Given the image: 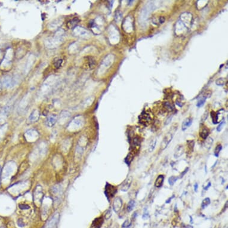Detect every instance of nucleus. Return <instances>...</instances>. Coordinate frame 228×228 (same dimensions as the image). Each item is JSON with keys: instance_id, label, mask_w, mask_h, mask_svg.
<instances>
[{"instance_id": "obj_1", "label": "nucleus", "mask_w": 228, "mask_h": 228, "mask_svg": "<svg viewBox=\"0 0 228 228\" xmlns=\"http://www.w3.org/2000/svg\"><path fill=\"white\" fill-rule=\"evenodd\" d=\"M84 123V121L83 117L81 116H78L77 117H75L72 121V122L69 125L68 128L70 130H75L77 129H79L83 126Z\"/></svg>"}, {"instance_id": "obj_2", "label": "nucleus", "mask_w": 228, "mask_h": 228, "mask_svg": "<svg viewBox=\"0 0 228 228\" xmlns=\"http://www.w3.org/2000/svg\"><path fill=\"white\" fill-rule=\"evenodd\" d=\"M63 39L54 36L52 38H49L45 40V46L49 49H54L58 47L63 42Z\"/></svg>"}, {"instance_id": "obj_3", "label": "nucleus", "mask_w": 228, "mask_h": 228, "mask_svg": "<svg viewBox=\"0 0 228 228\" xmlns=\"http://www.w3.org/2000/svg\"><path fill=\"white\" fill-rule=\"evenodd\" d=\"M117 192V188L115 186L112 185L111 184L106 183L105 185V190H104V194L106 197L108 199V201L110 200Z\"/></svg>"}, {"instance_id": "obj_4", "label": "nucleus", "mask_w": 228, "mask_h": 228, "mask_svg": "<svg viewBox=\"0 0 228 228\" xmlns=\"http://www.w3.org/2000/svg\"><path fill=\"white\" fill-rule=\"evenodd\" d=\"M74 34L76 36L82 38H89L90 36V32L80 26L75 27L74 29Z\"/></svg>"}, {"instance_id": "obj_5", "label": "nucleus", "mask_w": 228, "mask_h": 228, "mask_svg": "<svg viewBox=\"0 0 228 228\" xmlns=\"http://www.w3.org/2000/svg\"><path fill=\"white\" fill-rule=\"evenodd\" d=\"M114 61V56L113 55H109L104 58L100 66V70H99L100 73L102 71H104L109 68Z\"/></svg>"}, {"instance_id": "obj_6", "label": "nucleus", "mask_w": 228, "mask_h": 228, "mask_svg": "<svg viewBox=\"0 0 228 228\" xmlns=\"http://www.w3.org/2000/svg\"><path fill=\"white\" fill-rule=\"evenodd\" d=\"M174 134V132L169 131L168 133H167L165 135V136H164V138H163V141H162L161 143L160 148L162 150L166 149L168 145L169 144V143L172 140L173 138Z\"/></svg>"}, {"instance_id": "obj_7", "label": "nucleus", "mask_w": 228, "mask_h": 228, "mask_svg": "<svg viewBox=\"0 0 228 228\" xmlns=\"http://www.w3.org/2000/svg\"><path fill=\"white\" fill-rule=\"evenodd\" d=\"M192 16L189 13H184L181 15L180 20L183 23V24L186 27L187 29L189 28L192 24Z\"/></svg>"}, {"instance_id": "obj_8", "label": "nucleus", "mask_w": 228, "mask_h": 228, "mask_svg": "<svg viewBox=\"0 0 228 228\" xmlns=\"http://www.w3.org/2000/svg\"><path fill=\"white\" fill-rule=\"evenodd\" d=\"M16 83V80L15 78L10 77L9 75H6L3 79V86L6 88H11L15 86Z\"/></svg>"}, {"instance_id": "obj_9", "label": "nucleus", "mask_w": 228, "mask_h": 228, "mask_svg": "<svg viewBox=\"0 0 228 228\" xmlns=\"http://www.w3.org/2000/svg\"><path fill=\"white\" fill-rule=\"evenodd\" d=\"M123 29L127 33H130L133 30L132 19L130 16L126 17L123 23Z\"/></svg>"}, {"instance_id": "obj_10", "label": "nucleus", "mask_w": 228, "mask_h": 228, "mask_svg": "<svg viewBox=\"0 0 228 228\" xmlns=\"http://www.w3.org/2000/svg\"><path fill=\"white\" fill-rule=\"evenodd\" d=\"M133 177L131 176H129L125 178V180L121 184V191L123 192H127L129 189H130V186L131 185V183L133 182Z\"/></svg>"}, {"instance_id": "obj_11", "label": "nucleus", "mask_w": 228, "mask_h": 228, "mask_svg": "<svg viewBox=\"0 0 228 228\" xmlns=\"http://www.w3.org/2000/svg\"><path fill=\"white\" fill-rule=\"evenodd\" d=\"M123 203L121 198L119 197H117L114 199L113 203V209L115 213H118L121 210L123 207Z\"/></svg>"}, {"instance_id": "obj_12", "label": "nucleus", "mask_w": 228, "mask_h": 228, "mask_svg": "<svg viewBox=\"0 0 228 228\" xmlns=\"http://www.w3.org/2000/svg\"><path fill=\"white\" fill-rule=\"evenodd\" d=\"M224 114H225V110L224 109H221L218 110L215 115V119L214 121L213 122V124H216L222 122L224 117Z\"/></svg>"}, {"instance_id": "obj_13", "label": "nucleus", "mask_w": 228, "mask_h": 228, "mask_svg": "<svg viewBox=\"0 0 228 228\" xmlns=\"http://www.w3.org/2000/svg\"><path fill=\"white\" fill-rule=\"evenodd\" d=\"M57 120V117L56 115H51L49 117H47L45 121V124H46L47 126L49 127H52L56 123Z\"/></svg>"}, {"instance_id": "obj_14", "label": "nucleus", "mask_w": 228, "mask_h": 228, "mask_svg": "<svg viewBox=\"0 0 228 228\" xmlns=\"http://www.w3.org/2000/svg\"><path fill=\"white\" fill-rule=\"evenodd\" d=\"M184 151V147L182 144H179L176 146V149L174 150V157L175 158H178L180 157L183 154Z\"/></svg>"}, {"instance_id": "obj_15", "label": "nucleus", "mask_w": 228, "mask_h": 228, "mask_svg": "<svg viewBox=\"0 0 228 228\" xmlns=\"http://www.w3.org/2000/svg\"><path fill=\"white\" fill-rule=\"evenodd\" d=\"M164 181V176L163 174H160L157 177L155 182L154 185L156 188H161L163 185Z\"/></svg>"}, {"instance_id": "obj_16", "label": "nucleus", "mask_w": 228, "mask_h": 228, "mask_svg": "<svg viewBox=\"0 0 228 228\" xmlns=\"http://www.w3.org/2000/svg\"><path fill=\"white\" fill-rule=\"evenodd\" d=\"M40 117V112L39 110H37V109H35L34 110H33L32 112V113L30 114V116L29 117V119L30 121L32 122H35Z\"/></svg>"}, {"instance_id": "obj_17", "label": "nucleus", "mask_w": 228, "mask_h": 228, "mask_svg": "<svg viewBox=\"0 0 228 228\" xmlns=\"http://www.w3.org/2000/svg\"><path fill=\"white\" fill-rule=\"evenodd\" d=\"M192 123V119L191 118H187L183 121V123L182 125V130L183 131H185L188 127L191 126Z\"/></svg>"}, {"instance_id": "obj_18", "label": "nucleus", "mask_w": 228, "mask_h": 228, "mask_svg": "<svg viewBox=\"0 0 228 228\" xmlns=\"http://www.w3.org/2000/svg\"><path fill=\"white\" fill-rule=\"evenodd\" d=\"M134 158V152L133 151L130 152L129 154H127V155L126 156V157L124 159V161L125 163H126L127 165L128 166H130V164H131L132 161H133Z\"/></svg>"}, {"instance_id": "obj_19", "label": "nucleus", "mask_w": 228, "mask_h": 228, "mask_svg": "<svg viewBox=\"0 0 228 228\" xmlns=\"http://www.w3.org/2000/svg\"><path fill=\"white\" fill-rule=\"evenodd\" d=\"M140 122L142 124H148L150 121V118L149 115L146 114H142L139 117Z\"/></svg>"}, {"instance_id": "obj_20", "label": "nucleus", "mask_w": 228, "mask_h": 228, "mask_svg": "<svg viewBox=\"0 0 228 228\" xmlns=\"http://www.w3.org/2000/svg\"><path fill=\"white\" fill-rule=\"evenodd\" d=\"M209 134H210V131L208 129L207 127H204L199 133V136L203 139H207L208 136H209Z\"/></svg>"}, {"instance_id": "obj_21", "label": "nucleus", "mask_w": 228, "mask_h": 228, "mask_svg": "<svg viewBox=\"0 0 228 228\" xmlns=\"http://www.w3.org/2000/svg\"><path fill=\"white\" fill-rule=\"evenodd\" d=\"M26 138H29V140L31 139L32 137L34 138H37L38 137V133L36 131H35V130H29L28 131H27L26 133Z\"/></svg>"}, {"instance_id": "obj_22", "label": "nucleus", "mask_w": 228, "mask_h": 228, "mask_svg": "<svg viewBox=\"0 0 228 228\" xmlns=\"http://www.w3.org/2000/svg\"><path fill=\"white\" fill-rule=\"evenodd\" d=\"M103 223V218L101 217H99V218H96V219L94 220L93 223V226L95 227V228H100L101 226H102Z\"/></svg>"}, {"instance_id": "obj_23", "label": "nucleus", "mask_w": 228, "mask_h": 228, "mask_svg": "<svg viewBox=\"0 0 228 228\" xmlns=\"http://www.w3.org/2000/svg\"><path fill=\"white\" fill-rule=\"evenodd\" d=\"M211 203V201H210V199L209 198H205V199H203V201H202L201 203V208L203 210L205 209Z\"/></svg>"}, {"instance_id": "obj_24", "label": "nucleus", "mask_w": 228, "mask_h": 228, "mask_svg": "<svg viewBox=\"0 0 228 228\" xmlns=\"http://www.w3.org/2000/svg\"><path fill=\"white\" fill-rule=\"evenodd\" d=\"M135 206V201L134 200H133V199H131L130 201L127 204V210L128 212H131V211H133V210L134 207Z\"/></svg>"}, {"instance_id": "obj_25", "label": "nucleus", "mask_w": 228, "mask_h": 228, "mask_svg": "<svg viewBox=\"0 0 228 228\" xmlns=\"http://www.w3.org/2000/svg\"><path fill=\"white\" fill-rule=\"evenodd\" d=\"M156 144H157V139H153L150 142V144H149V149H148L149 152H152L154 150L156 146Z\"/></svg>"}, {"instance_id": "obj_26", "label": "nucleus", "mask_w": 228, "mask_h": 228, "mask_svg": "<svg viewBox=\"0 0 228 228\" xmlns=\"http://www.w3.org/2000/svg\"><path fill=\"white\" fill-rule=\"evenodd\" d=\"M122 18H123V14L119 10L116 11L115 14V20L117 22H119L121 20Z\"/></svg>"}, {"instance_id": "obj_27", "label": "nucleus", "mask_w": 228, "mask_h": 228, "mask_svg": "<svg viewBox=\"0 0 228 228\" xmlns=\"http://www.w3.org/2000/svg\"><path fill=\"white\" fill-rule=\"evenodd\" d=\"M79 19L78 18H74L72 20L68 22V26L69 28H72V27L75 26V25H77V23L79 22Z\"/></svg>"}, {"instance_id": "obj_28", "label": "nucleus", "mask_w": 228, "mask_h": 228, "mask_svg": "<svg viewBox=\"0 0 228 228\" xmlns=\"http://www.w3.org/2000/svg\"><path fill=\"white\" fill-rule=\"evenodd\" d=\"M222 149V146L221 144H218L216 146V148L214 149V155L215 157H218L220 154V152Z\"/></svg>"}, {"instance_id": "obj_29", "label": "nucleus", "mask_w": 228, "mask_h": 228, "mask_svg": "<svg viewBox=\"0 0 228 228\" xmlns=\"http://www.w3.org/2000/svg\"><path fill=\"white\" fill-rule=\"evenodd\" d=\"M187 144H188V150H189L190 152L193 151V148H194V145H195L194 141H193V140H188V142H187Z\"/></svg>"}, {"instance_id": "obj_30", "label": "nucleus", "mask_w": 228, "mask_h": 228, "mask_svg": "<svg viewBox=\"0 0 228 228\" xmlns=\"http://www.w3.org/2000/svg\"><path fill=\"white\" fill-rule=\"evenodd\" d=\"M70 116V114L67 111H63L60 114V119H62V120H64V119H68Z\"/></svg>"}, {"instance_id": "obj_31", "label": "nucleus", "mask_w": 228, "mask_h": 228, "mask_svg": "<svg viewBox=\"0 0 228 228\" xmlns=\"http://www.w3.org/2000/svg\"><path fill=\"white\" fill-rule=\"evenodd\" d=\"M206 99H207L206 96H204V97H202L201 99H200L198 101V102H197V107H198V108H201V107L203 106L204 104V103H205V101H206Z\"/></svg>"}, {"instance_id": "obj_32", "label": "nucleus", "mask_w": 228, "mask_h": 228, "mask_svg": "<svg viewBox=\"0 0 228 228\" xmlns=\"http://www.w3.org/2000/svg\"><path fill=\"white\" fill-rule=\"evenodd\" d=\"M226 81V80L225 78H218V79H217V80H216V84H217V85H220V86H223V85H224V84H225Z\"/></svg>"}, {"instance_id": "obj_33", "label": "nucleus", "mask_w": 228, "mask_h": 228, "mask_svg": "<svg viewBox=\"0 0 228 228\" xmlns=\"http://www.w3.org/2000/svg\"><path fill=\"white\" fill-rule=\"evenodd\" d=\"M178 178L176 176H171V177H169V183L170 186H173L174 184L176 183V181L177 180Z\"/></svg>"}, {"instance_id": "obj_34", "label": "nucleus", "mask_w": 228, "mask_h": 228, "mask_svg": "<svg viewBox=\"0 0 228 228\" xmlns=\"http://www.w3.org/2000/svg\"><path fill=\"white\" fill-rule=\"evenodd\" d=\"M131 226V221L127 219L122 224V228H130Z\"/></svg>"}, {"instance_id": "obj_35", "label": "nucleus", "mask_w": 228, "mask_h": 228, "mask_svg": "<svg viewBox=\"0 0 228 228\" xmlns=\"http://www.w3.org/2000/svg\"><path fill=\"white\" fill-rule=\"evenodd\" d=\"M213 139L211 138H209L208 139H207L206 142L205 143V146H207L206 148H208V149L211 148V145H212L213 144Z\"/></svg>"}, {"instance_id": "obj_36", "label": "nucleus", "mask_w": 228, "mask_h": 228, "mask_svg": "<svg viewBox=\"0 0 228 228\" xmlns=\"http://www.w3.org/2000/svg\"><path fill=\"white\" fill-rule=\"evenodd\" d=\"M208 112L207 111H206L203 114L201 118V124H203V123L206 121L207 118L208 117Z\"/></svg>"}, {"instance_id": "obj_37", "label": "nucleus", "mask_w": 228, "mask_h": 228, "mask_svg": "<svg viewBox=\"0 0 228 228\" xmlns=\"http://www.w3.org/2000/svg\"><path fill=\"white\" fill-rule=\"evenodd\" d=\"M164 105L165 109L167 110V111L170 112V111H172L173 110L172 106H171V105L169 103V102H165V103H164Z\"/></svg>"}, {"instance_id": "obj_38", "label": "nucleus", "mask_w": 228, "mask_h": 228, "mask_svg": "<svg viewBox=\"0 0 228 228\" xmlns=\"http://www.w3.org/2000/svg\"><path fill=\"white\" fill-rule=\"evenodd\" d=\"M112 216V212H111V210L110 208L108 209L105 213V214H104V217H105L106 219H109Z\"/></svg>"}, {"instance_id": "obj_39", "label": "nucleus", "mask_w": 228, "mask_h": 228, "mask_svg": "<svg viewBox=\"0 0 228 228\" xmlns=\"http://www.w3.org/2000/svg\"><path fill=\"white\" fill-rule=\"evenodd\" d=\"M225 125V121H223L220 122L219 125H218V127H217V131H220L221 130H222L223 127H224V125Z\"/></svg>"}, {"instance_id": "obj_40", "label": "nucleus", "mask_w": 228, "mask_h": 228, "mask_svg": "<svg viewBox=\"0 0 228 228\" xmlns=\"http://www.w3.org/2000/svg\"><path fill=\"white\" fill-rule=\"evenodd\" d=\"M62 59H58L56 62H55V66L56 67V68H59L60 66L61 65V63H62Z\"/></svg>"}, {"instance_id": "obj_41", "label": "nucleus", "mask_w": 228, "mask_h": 228, "mask_svg": "<svg viewBox=\"0 0 228 228\" xmlns=\"http://www.w3.org/2000/svg\"><path fill=\"white\" fill-rule=\"evenodd\" d=\"M19 208L22 210H27V209L29 208V207L28 205H27L26 204H20L19 205Z\"/></svg>"}, {"instance_id": "obj_42", "label": "nucleus", "mask_w": 228, "mask_h": 228, "mask_svg": "<svg viewBox=\"0 0 228 228\" xmlns=\"http://www.w3.org/2000/svg\"><path fill=\"white\" fill-rule=\"evenodd\" d=\"M188 170H189V168H188V167L187 168V169H186L185 170H184V171H183V172L182 173V174H180V177H179V178H182V177H183V176H184V175L187 172H188Z\"/></svg>"}, {"instance_id": "obj_43", "label": "nucleus", "mask_w": 228, "mask_h": 228, "mask_svg": "<svg viewBox=\"0 0 228 228\" xmlns=\"http://www.w3.org/2000/svg\"><path fill=\"white\" fill-rule=\"evenodd\" d=\"M18 225L20 227H23V226H24V223H23V221H22V219H19L18 220Z\"/></svg>"}, {"instance_id": "obj_44", "label": "nucleus", "mask_w": 228, "mask_h": 228, "mask_svg": "<svg viewBox=\"0 0 228 228\" xmlns=\"http://www.w3.org/2000/svg\"><path fill=\"white\" fill-rule=\"evenodd\" d=\"M172 117H169V118H167V119H166V120H165V125H167V124H169V123H170V121H171V119H172Z\"/></svg>"}, {"instance_id": "obj_45", "label": "nucleus", "mask_w": 228, "mask_h": 228, "mask_svg": "<svg viewBox=\"0 0 228 228\" xmlns=\"http://www.w3.org/2000/svg\"><path fill=\"white\" fill-rule=\"evenodd\" d=\"M211 182H208V184H207V186L206 187H205V188H204V191H207L208 189V188H210V186H211Z\"/></svg>"}, {"instance_id": "obj_46", "label": "nucleus", "mask_w": 228, "mask_h": 228, "mask_svg": "<svg viewBox=\"0 0 228 228\" xmlns=\"http://www.w3.org/2000/svg\"><path fill=\"white\" fill-rule=\"evenodd\" d=\"M108 3H109V9H112V5H113V3H114V1H108Z\"/></svg>"}, {"instance_id": "obj_47", "label": "nucleus", "mask_w": 228, "mask_h": 228, "mask_svg": "<svg viewBox=\"0 0 228 228\" xmlns=\"http://www.w3.org/2000/svg\"><path fill=\"white\" fill-rule=\"evenodd\" d=\"M164 21H165V18H164V17H161L160 18H159V22H160L161 23H164Z\"/></svg>"}, {"instance_id": "obj_48", "label": "nucleus", "mask_w": 228, "mask_h": 228, "mask_svg": "<svg viewBox=\"0 0 228 228\" xmlns=\"http://www.w3.org/2000/svg\"><path fill=\"white\" fill-rule=\"evenodd\" d=\"M198 183H196L195 184V185H194V190H195V192H197V191H198Z\"/></svg>"}, {"instance_id": "obj_49", "label": "nucleus", "mask_w": 228, "mask_h": 228, "mask_svg": "<svg viewBox=\"0 0 228 228\" xmlns=\"http://www.w3.org/2000/svg\"><path fill=\"white\" fill-rule=\"evenodd\" d=\"M173 198H174V195H173V197H171L170 198H169V199L166 201V203H170V201H171V199H173Z\"/></svg>"}, {"instance_id": "obj_50", "label": "nucleus", "mask_w": 228, "mask_h": 228, "mask_svg": "<svg viewBox=\"0 0 228 228\" xmlns=\"http://www.w3.org/2000/svg\"><path fill=\"white\" fill-rule=\"evenodd\" d=\"M186 228H193V226L191 225H187L186 226Z\"/></svg>"}, {"instance_id": "obj_51", "label": "nucleus", "mask_w": 228, "mask_h": 228, "mask_svg": "<svg viewBox=\"0 0 228 228\" xmlns=\"http://www.w3.org/2000/svg\"><path fill=\"white\" fill-rule=\"evenodd\" d=\"M1 167L0 166V181H1Z\"/></svg>"}, {"instance_id": "obj_52", "label": "nucleus", "mask_w": 228, "mask_h": 228, "mask_svg": "<svg viewBox=\"0 0 228 228\" xmlns=\"http://www.w3.org/2000/svg\"></svg>"}]
</instances>
